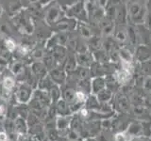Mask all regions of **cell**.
<instances>
[{
	"label": "cell",
	"instance_id": "277c9868",
	"mask_svg": "<svg viewBox=\"0 0 151 141\" xmlns=\"http://www.w3.org/2000/svg\"><path fill=\"white\" fill-rule=\"evenodd\" d=\"M115 139H116V141H127V139L124 136V135H122V134H118L116 135Z\"/></svg>",
	"mask_w": 151,
	"mask_h": 141
},
{
	"label": "cell",
	"instance_id": "5b68a950",
	"mask_svg": "<svg viewBox=\"0 0 151 141\" xmlns=\"http://www.w3.org/2000/svg\"><path fill=\"white\" fill-rule=\"evenodd\" d=\"M77 97L78 98V100H80V101H83L84 100V94L83 93H81V92H77Z\"/></svg>",
	"mask_w": 151,
	"mask_h": 141
},
{
	"label": "cell",
	"instance_id": "6da1fadb",
	"mask_svg": "<svg viewBox=\"0 0 151 141\" xmlns=\"http://www.w3.org/2000/svg\"><path fill=\"white\" fill-rule=\"evenodd\" d=\"M60 9H59L58 6H52L46 12V15H45L46 22L49 24L55 23L60 18Z\"/></svg>",
	"mask_w": 151,
	"mask_h": 141
},
{
	"label": "cell",
	"instance_id": "30bf717a",
	"mask_svg": "<svg viewBox=\"0 0 151 141\" xmlns=\"http://www.w3.org/2000/svg\"><path fill=\"white\" fill-rule=\"evenodd\" d=\"M1 13H2V8L0 6V16H1Z\"/></svg>",
	"mask_w": 151,
	"mask_h": 141
},
{
	"label": "cell",
	"instance_id": "3957f363",
	"mask_svg": "<svg viewBox=\"0 0 151 141\" xmlns=\"http://www.w3.org/2000/svg\"><path fill=\"white\" fill-rule=\"evenodd\" d=\"M5 45H6V48L9 51H13L15 49V43H14V41L11 39L6 40V41H5Z\"/></svg>",
	"mask_w": 151,
	"mask_h": 141
},
{
	"label": "cell",
	"instance_id": "9c48e42d",
	"mask_svg": "<svg viewBox=\"0 0 151 141\" xmlns=\"http://www.w3.org/2000/svg\"><path fill=\"white\" fill-rule=\"evenodd\" d=\"M81 113H82V115H84V116H85V115L87 114V111H86V110H82V111H81Z\"/></svg>",
	"mask_w": 151,
	"mask_h": 141
},
{
	"label": "cell",
	"instance_id": "8992f818",
	"mask_svg": "<svg viewBox=\"0 0 151 141\" xmlns=\"http://www.w3.org/2000/svg\"><path fill=\"white\" fill-rule=\"evenodd\" d=\"M0 141H7V135L5 133H0Z\"/></svg>",
	"mask_w": 151,
	"mask_h": 141
},
{
	"label": "cell",
	"instance_id": "52a82bcc",
	"mask_svg": "<svg viewBox=\"0 0 151 141\" xmlns=\"http://www.w3.org/2000/svg\"><path fill=\"white\" fill-rule=\"evenodd\" d=\"M39 1H40L42 4H47L49 1H51V0H39Z\"/></svg>",
	"mask_w": 151,
	"mask_h": 141
},
{
	"label": "cell",
	"instance_id": "7a4b0ae2",
	"mask_svg": "<svg viewBox=\"0 0 151 141\" xmlns=\"http://www.w3.org/2000/svg\"><path fill=\"white\" fill-rule=\"evenodd\" d=\"M4 85V88H7V89H12L14 87V81L11 78V77H7L6 79L4 80L3 82Z\"/></svg>",
	"mask_w": 151,
	"mask_h": 141
},
{
	"label": "cell",
	"instance_id": "ba28073f",
	"mask_svg": "<svg viewBox=\"0 0 151 141\" xmlns=\"http://www.w3.org/2000/svg\"><path fill=\"white\" fill-rule=\"evenodd\" d=\"M3 111H4L3 107H2V106H0V115H1V114H3Z\"/></svg>",
	"mask_w": 151,
	"mask_h": 141
}]
</instances>
